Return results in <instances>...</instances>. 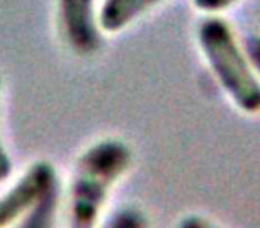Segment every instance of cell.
<instances>
[{"label":"cell","mask_w":260,"mask_h":228,"mask_svg":"<svg viewBox=\"0 0 260 228\" xmlns=\"http://www.w3.org/2000/svg\"><path fill=\"white\" fill-rule=\"evenodd\" d=\"M132 166V150L123 139L105 138L87 146L73 168L68 192V226L96 228L109 192Z\"/></svg>","instance_id":"obj_1"},{"label":"cell","mask_w":260,"mask_h":228,"mask_svg":"<svg viewBox=\"0 0 260 228\" xmlns=\"http://www.w3.org/2000/svg\"><path fill=\"white\" fill-rule=\"evenodd\" d=\"M198 45L217 84L235 107L246 114L260 112V80L230 23L221 16H207L198 25Z\"/></svg>","instance_id":"obj_2"},{"label":"cell","mask_w":260,"mask_h":228,"mask_svg":"<svg viewBox=\"0 0 260 228\" xmlns=\"http://www.w3.org/2000/svg\"><path fill=\"white\" fill-rule=\"evenodd\" d=\"M57 184V171L48 160L34 162L15 185L0 196V228H8L11 223L22 219Z\"/></svg>","instance_id":"obj_3"},{"label":"cell","mask_w":260,"mask_h":228,"mask_svg":"<svg viewBox=\"0 0 260 228\" xmlns=\"http://www.w3.org/2000/svg\"><path fill=\"white\" fill-rule=\"evenodd\" d=\"M59 22L75 54L91 55L100 48L102 32L94 0H59Z\"/></svg>","instance_id":"obj_4"},{"label":"cell","mask_w":260,"mask_h":228,"mask_svg":"<svg viewBox=\"0 0 260 228\" xmlns=\"http://www.w3.org/2000/svg\"><path fill=\"white\" fill-rule=\"evenodd\" d=\"M164 0H104L98 11V23L104 32H119L134 23Z\"/></svg>","instance_id":"obj_5"},{"label":"cell","mask_w":260,"mask_h":228,"mask_svg":"<svg viewBox=\"0 0 260 228\" xmlns=\"http://www.w3.org/2000/svg\"><path fill=\"white\" fill-rule=\"evenodd\" d=\"M59 207V184L54 185L25 216L18 228H54Z\"/></svg>","instance_id":"obj_6"},{"label":"cell","mask_w":260,"mask_h":228,"mask_svg":"<svg viewBox=\"0 0 260 228\" xmlns=\"http://www.w3.org/2000/svg\"><path fill=\"white\" fill-rule=\"evenodd\" d=\"M102 228H150V221L139 207L126 205L112 212Z\"/></svg>","instance_id":"obj_7"},{"label":"cell","mask_w":260,"mask_h":228,"mask_svg":"<svg viewBox=\"0 0 260 228\" xmlns=\"http://www.w3.org/2000/svg\"><path fill=\"white\" fill-rule=\"evenodd\" d=\"M242 48L248 55V61L251 64L253 72H255L256 79L260 80V34H249L244 40Z\"/></svg>","instance_id":"obj_8"},{"label":"cell","mask_w":260,"mask_h":228,"mask_svg":"<svg viewBox=\"0 0 260 228\" xmlns=\"http://www.w3.org/2000/svg\"><path fill=\"white\" fill-rule=\"evenodd\" d=\"M237 2L239 0H192V6L207 15H217L221 11H226Z\"/></svg>","instance_id":"obj_9"},{"label":"cell","mask_w":260,"mask_h":228,"mask_svg":"<svg viewBox=\"0 0 260 228\" xmlns=\"http://www.w3.org/2000/svg\"><path fill=\"white\" fill-rule=\"evenodd\" d=\"M178 228H221V226H217L216 223H212L207 217L198 216V214H189V216L182 217L180 223H178Z\"/></svg>","instance_id":"obj_10"},{"label":"cell","mask_w":260,"mask_h":228,"mask_svg":"<svg viewBox=\"0 0 260 228\" xmlns=\"http://www.w3.org/2000/svg\"><path fill=\"white\" fill-rule=\"evenodd\" d=\"M0 87H2V80H0ZM11 171H13V160L4 146L2 136H0V182L8 180L11 177Z\"/></svg>","instance_id":"obj_11"}]
</instances>
